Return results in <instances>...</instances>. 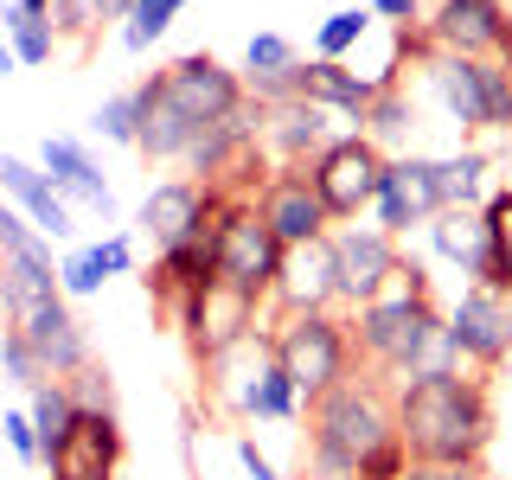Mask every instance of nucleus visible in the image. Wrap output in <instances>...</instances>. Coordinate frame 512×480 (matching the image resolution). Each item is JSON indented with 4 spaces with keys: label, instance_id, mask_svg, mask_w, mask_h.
Listing matches in <instances>:
<instances>
[{
    "label": "nucleus",
    "instance_id": "16",
    "mask_svg": "<svg viewBox=\"0 0 512 480\" xmlns=\"http://www.w3.org/2000/svg\"><path fill=\"white\" fill-rule=\"evenodd\" d=\"M256 212H263V224L276 231L282 250L314 244V237L333 231V218H327V205H320L308 167H269V180L256 186Z\"/></svg>",
    "mask_w": 512,
    "mask_h": 480
},
{
    "label": "nucleus",
    "instance_id": "23",
    "mask_svg": "<svg viewBox=\"0 0 512 480\" xmlns=\"http://www.w3.org/2000/svg\"><path fill=\"white\" fill-rule=\"evenodd\" d=\"M128 269H135V237H128V231H109V237H96V244H77V250L58 256V288L71 301H84L103 282L128 276Z\"/></svg>",
    "mask_w": 512,
    "mask_h": 480
},
{
    "label": "nucleus",
    "instance_id": "9",
    "mask_svg": "<svg viewBox=\"0 0 512 480\" xmlns=\"http://www.w3.org/2000/svg\"><path fill=\"white\" fill-rule=\"evenodd\" d=\"M224 199L231 192L212 186V180H192V173H180V180H154L148 186V199L135 205V231L160 250H173V244H186V237H199L205 224H212L224 212Z\"/></svg>",
    "mask_w": 512,
    "mask_h": 480
},
{
    "label": "nucleus",
    "instance_id": "4",
    "mask_svg": "<svg viewBox=\"0 0 512 480\" xmlns=\"http://www.w3.org/2000/svg\"><path fill=\"white\" fill-rule=\"evenodd\" d=\"M448 327V314L436 308V295H429V269L416 263V256H404V269H397V282L384 288L378 301H365V308H352L346 333H352V352H359V365L372 378H384L397 391L416 359H423V346L436 340V333Z\"/></svg>",
    "mask_w": 512,
    "mask_h": 480
},
{
    "label": "nucleus",
    "instance_id": "38",
    "mask_svg": "<svg viewBox=\"0 0 512 480\" xmlns=\"http://www.w3.org/2000/svg\"><path fill=\"white\" fill-rule=\"evenodd\" d=\"M301 480H365V468H352V461H340V455H320V448H308V468H301Z\"/></svg>",
    "mask_w": 512,
    "mask_h": 480
},
{
    "label": "nucleus",
    "instance_id": "18",
    "mask_svg": "<svg viewBox=\"0 0 512 480\" xmlns=\"http://www.w3.org/2000/svg\"><path fill=\"white\" fill-rule=\"evenodd\" d=\"M180 333L192 340V359L212 365V359H224L231 346H244L256 333V301L237 295V288H224V282H212L199 301H192V314H186Z\"/></svg>",
    "mask_w": 512,
    "mask_h": 480
},
{
    "label": "nucleus",
    "instance_id": "26",
    "mask_svg": "<svg viewBox=\"0 0 512 480\" xmlns=\"http://www.w3.org/2000/svg\"><path fill=\"white\" fill-rule=\"evenodd\" d=\"M410 128H416V103H410V90H404V84H391V90H378V103H372V109H365L359 135H365V141H378L384 154H410V148H404Z\"/></svg>",
    "mask_w": 512,
    "mask_h": 480
},
{
    "label": "nucleus",
    "instance_id": "25",
    "mask_svg": "<svg viewBox=\"0 0 512 480\" xmlns=\"http://www.w3.org/2000/svg\"><path fill=\"white\" fill-rule=\"evenodd\" d=\"M0 39L13 45V58H20V71H32V64H52L58 58V26L45 20V13H26L20 0L13 7H0Z\"/></svg>",
    "mask_w": 512,
    "mask_h": 480
},
{
    "label": "nucleus",
    "instance_id": "32",
    "mask_svg": "<svg viewBox=\"0 0 512 480\" xmlns=\"http://www.w3.org/2000/svg\"><path fill=\"white\" fill-rule=\"evenodd\" d=\"M90 135L116 141V148H135V135H141V96H135V90H122V96H109V103H96Z\"/></svg>",
    "mask_w": 512,
    "mask_h": 480
},
{
    "label": "nucleus",
    "instance_id": "24",
    "mask_svg": "<svg viewBox=\"0 0 512 480\" xmlns=\"http://www.w3.org/2000/svg\"><path fill=\"white\" fill-rule=\"evenodd\" d=\"M237 416H269V423H295L301 416V391L276 372V359H263L237 384Z\"/></svg>",
    "mask_w": 512,
    "mask_h": 480
},
{
    "label": "nucleus",
    "instance_id": "14",
    "mask_svg": "<svg viewBox=\"0 0 512 480\" xmlns=\"http://www.w3.org/2000/svg\"><path fill=\"white\" fill-rule=\"evenodd\" d=\"M128 436L116 410H77V423L64 429V442L45 455L52 480H122Z\"/></svg>",
    "mask_w": 512,
    "mask_h": 480
},
{
    "label": "nucleus",
    "instance_id": "3",
    "mask_svg": "<svg viewBox=\"0 0 512 480\" xmlns=\"http://www.w3.org/2000/svg\"><path fill=\"white\" fill-rule=\"evenodd\" d=\"M397 436L410 461H480L493 442L487 378H410L397 384Z\"/></svg>",
    "mask_w": 512,
    "mask_h": 480
},
{
    "label": "nucleus",
    "instance_id": "12",
    "mask_svg": "<svg viewBox=\"0 0 512 480\" xmlns=\"http://www.w3.org/2000/svg\"><path fill=\"white\" fill-rule=\"evenodd\" d=\"M423 45L455 58H512V7L506 0H436V13H423Z\"/></svg>",
    "mask_w": 512,
    "mask_h": 480
},
{
    "label": "nucleus",
    "instance_id": "7",
    "mask_svg": "<svg viewBox=\"0 0 512 480\" xmlns=\"http://www.w3.org/2000/svg\"><path fill=\"white\" fill-rule=\"evenodd\" d=\"M276 269H282V244L256 212V199H224V212L212 224V282L237 288L263 308L269 288H276Z\"/></svg>",
    "mask_w": 512,
    "mask_h": 480
},
{
    "label": "nucleus",
    "instance_id": "11",
    "mask_svg": "<svg viewBox=\"0 0 512 480\" xmlns=\"http://www.w3.org/2000/svg\"><path fill=\"white\" fill-rule=\"evenodd\" d=\"M448 340H455L461 365L474 372H493V365L512 359V295L493 282H468L448 308Z\"/></svg>",
    "mask_w": 512,
    "mask_h": 480
},
{
    "label": "nucleus",
    "instance_id": "28",
    "mask_svg": "<svg viewBox=\"0 0 512 480\" xmlns=\"http://www.w3.org/2000/svg\"><path fill=\"white\" fill-rule=\"evenodd\" d=\"M480 218H487V256H493L487 282H493V288H506V295H512V186L487 192V205H480Z\"/></svg>",
    "mask_w": 512,
    "mask_h": 480
},
{
    "label": "nucleus",
    "instance_id": "19",
    "mask_svg": "<svg viewBox=\"0 0 512 480\" xmlns=\"http://www.w3.org/2000/svg\"><path fill=\"white\" fill-rule=\"evenodd\" d=\"M295 96L327 109V116H340L359 135L365 109L378 103V84H372V71H352L346 58H308V64H295Z\"/></svg>",
    "mask_w": 512,
    "mask_h": 480
},
{
    "label": "nucleus",
    "instance_id": "2",
    "mask_svg": "<svg viewBox=\"0 0 512 480\" xmlns=\"http://www.w3.org/2000/svg\"><path fill=\"white\" fill-rule=\"evenodd\" d=\"M308 448L365 468V480H404L410 455L397 436V391L372 372L333 384L327 397L308 404Z\"/></svg>",
    "mask_w": 512,
    "mask_h": 480
},
{
    "label": "nucleus",
    "instance_id": "34",
    "mask_svg": "<svg viewBox=\"0 0 512 480\" xmlns=\"http://www.w3.org/2000/svg\"><path fill=\"white\" fill-rule=\"evenodd\" d=\"M64 391H71L77 410H116V384H109V365H77L71 378H64Z\"/></svg>",
    "mask_w": 512,
    "mask_h": 480
},
{
    "label": "nucleus",
    "instance_id": "37",
    "mask_svg": "<svg viewBox=\"0 0 512 480\" xmlns=\"http://www.w3.org/2000/svg\"><path fill=\"white\" fill-rule=\"evenodd\" d=\"M372 20H384L391 32H416L423 26V0H372Z\"/></svg>",
    "mask_w": 512,
    "mask_h": 480
},
{
    "label": "nucleus",
    "instance_id": "29",
    "mask_svg": "<svg viewBox=\"0 0 512 480\" xmlns=\"http://www.w3.org/2000/svg\"><path fill=\"white\" fill-rule=\"evenodd\" d=\"M372 39V7H340L314 26V58H346Z\"/></svg>",
    "mask_w": 512,
    "mask_h": 480
},
{
    "label": "nucleus",
    "instance_id": "31",
    "mask_svg": "<svg viewBox=\"0 0 512 480\" xmlns=\"http://www.w3.org/2000/svg\"><path fill=\"white\" fill-rule=\"evenodd\" d=\"M442 192L448 205H487V154L480 148H461L442 160Z\"/></svg>",
    "mask_w": 512,
    "mask_h": 480
},
{
    "label": "nucleus",
    "instance_id": "17",
    "mask_svg": "<svg viewBox=\"0 0 512 480\" xmlns=\"http://www.w3.org/2000/svg\"><path fill=\"white\" fill-rule=\"evenodd\" d=\"M276 314H327L340 308V263H333V231L314 237V244L282 250L276 288H269Z\"/></svg>",
    "mask_w": 512,
    "mask_h": 480
},
{
    "label": "nucleus",
    "instance_id": "44",
    "mask_svg": "<svg viewBox=\"0 0 512 480\" xmlns=\"http://www.w3.org/2000/svg\"><path fill=\"white\" fill-rule=\"evenodd\" d=\"M506 7H512V0H506Z\"/></svg>",
    "mask_w": 512,
    "mask_h": 480
},
{
    "label": "nucleus",
    "instance_id": "5",
    "mask_svg": "<svg viewBox=\"0 0 512 480\" xmlns=\"http://www.w3.org/2000/svg\"><path fill=\"white\" fill-rule=\"evenodd\" d=\"M410 58H416V71H423V90L436 96V109L461 128V135H506L512 128V71H506V58H455V52L423 45V32H416Z\"/></svg>",
    "mask_w": 512,
    "mask_h": 480
},
{
    "label": "nucleus",
    "instance_id": "39",
    "mask_svg": "<svg viewBox=\"0 0 512 480\" xmlns=\"http://www.w3.org/2000/svg\"><path fill=\"white\" fill-rule=\"evenodd\" d=\"M231 448H237V461H244V474H250V480H282V474H276V461L256 448V436H237Z\"/></svg>",
    "mask_w": 512,
    "mask_h": 480
},
{
    "label": "nucleus",
    "instance_id": "10",
    "mask_svg": "<svg viewBox=\"0 0 512 480\" xmlns=\"http://www.w3.org/2000/svg\"><path fill=\"white\" fill-rule=\"evenodd\" d=\"M378 231H391L404 244L410 231H423L436 212H448L442 192V160L436 154H391L384 160V186H378Z\"/></svg>",
    "mask_w": 512,
    "mask_h": 480
},
{
    "label": "nucleus",
    "instance_id": "13",
    "mask_svg": "<svg viewBox=\"0 0 512 480\" xmlns=\"http://www.w3.org/2000/svg\"><path fill=\"white\" fill-rule=\"evenodd\" d=\"M333 263H340V308H365L404 269V244L378 224H333Z\"/></svg>",
    "mask_w": 512,
    "mask_h": 480
},
{
    "label": "nucleus",
    "instance_id": "35",
    "mask_svg": "<svg viewBox=\"0 0 512 480\" xmlns=\"http://www.w3.org/2000/svg\"><path fill=\"white\" fill-rule=\"evenodd\" d=\"M0 442L13 448V461H20V468H39V429H32V416H26V404H7L0 410Z\"/></svg>",
    "mask_w": 512,
    "mask_h": 480
},
{
    "label": "nucleus",
    "instance_id": "33",
    "mask_svg": "<svg viewBox=\"0 0 512 480\" xmlns=\"http://www.w3.org/2000/svg\"><path fill=\"white\" fill-rule=\"evenodd\" d=\"M0 372H7V384H13V391H32V384H45V378H52V372L39 365V352H32V346H26L13 327L0 333Z\"/></svg>",
    "mask_w": 512,
    "mask_h": 480
},
{
    "label": "nucleus",
    "instance_id": "20",
    "mask_svg": "<svg viewBox=\"0 0 512 480\" xmlns=\"http://www.w3.org/2000/svg\"><path fill=\"white\" fill-rule=\"evenodd\" d=\"M0 199L20 212L39 237H52V244H71V231H77V218H71V205L58 199V186L45 180V167L39 160H20V154H0Z\"/></svg>",
    "mask_w": 512,
    "mask_h": 480
},
{
    "label": "nucleus",
    "instance_id": "27",
    "mask_svg": "<svg viewBox=\"0 0 512 480\" xmlns=\"http://www.w3.org/2000/svg\"><path fill=\"white\" fill-rule=\"evenodd\" d=\"M26 416H32V429H39V455H52V448L64 442V429L77 423V404H71V391H64V378L32 384V391H26ZM39 468H45V461H39Z\"/></svg>",
    "mask_w": 512,
    "mask_h": 480
},
{
    "label": "nucleus",
    "instance_id": "6",
    "mask_svg": "<svg viewBox=\"0 0 512 480\" xmlns=\"http://www.w3.org/2000/svg\"><path fill=\"white\" fill-rule=\"evenodd\" d=\"M269 359H276V372L301 391V404H314V397H327L333 384L359 378V352H352V333L340 314H282L276 333H269Z\"/></svg>",
    "mask_w": 512,
    "mask_h": 480
},
{
    "label": "nucleus",
    "instance_id": "42",
    "mask_svg": "<svg viewBox=\"0 0 512 480\" xmlns=\"http://www.w3.org/2000/svg\"><path fill=\"white\" fill-rule=\"evenodd\" d=\"M506 71H512V58H506Z\"/></svg>",
    "mask_w": 512,
    "mask_h": 480
},
{
    "label": "nucleus",
    "instance_id": "21",
    "mask_svg": "<svg viewBox=\"0 0 512 480\" xmlns=\"http://www.w3.org/2000/svg\"><path fill=\"white\" fill-rule=\"evenodd\" d=\"M39 167H45V180L58 186V199H64V205H90V212L116 218V186L103 180V167L90 160L84 141H71V135H45Z\"/></svg>",
    "mask_w": 512,
    "mask_h": 480
},
{
    "label": "nucleus",
    "instance_id": "22",
    "mask_svg": "<svg viewBox=\"0 0 512 480\" xmlns=\"http://www.w3.org/2000/svg\"><path fill=\"white\" fill-rule=\"evenodd\" d=\"M423 237L448 269H461L468 282H487L493 256H487V218H480V205H448V212H436L423 224Z\"/></svg>",
    "mask_w": 512,
    "mask_h": 480
},
{
    "label": "nucleus",
    "instance_id": "15",
    "mask_svg": "<svg viewBox=\"0 0 512 480\" xmlns=\"http://www.w3.org/2000/svg\"><path fill=\"white\" fill-rule=\"evenodd\" d=\"M340 135L352 128L340 116H327V109L301 103V96H288V103H263V128H256V148L269 154V167H308L320 148H333Z\"/></svg>",
    "mask_w": 512,
    "mask_h": 480
},
{
    "label": "nucleus",
    "instance_id": "8",
    "mask_svg": "<svg viewBox=\"0 0 512 480\" xmlns=\"http://www.w3.org/2000/svg\"><path fill=\"white\" fill-rule=\"evenodd\" d=\"M384 160L391 154H384L378 141H365V135H340L333 148H320L308 160V180H314V192H320V205H327L333 224H359L378 205Z\"/></svg>",
    "mask_w": 512,
    "mask_h": 480
},
{
    "label": "nucleus",
    "instance_id": "43",
    "mask_svg": "<svg viewBox=\"0 0 512 480\" xmlns=\"http://www.w3.org/2000/svg\"><path fill=\"white\" fill-rule=\"evenodd\" d=\"M0 410H7V404H0Z\"/></svg>",
    "mask_w": 512,
    "mask_h": 480
},
{
    "label": "nucleus",
    "instance_id": "41",
    "mask_svg": "<svg viewBox=\"0 0 512 480\" xmlns=\"http://www.w3.org/2000/svg\"><path fill=\"white\" fill-rule=\"evenodd\" d=\"M26 13H45V20H52V0H20Z\"/></svg>",
    "mask_w": 512,
    "mask_h": 480
},
{
    "label": "nucleus",
    "instance_id": "30",
    "mask_svg": "<svg viewBox=\"0 0 512 480\" xmlns=\"http://www.w3.org/2000/svg\"><path fill=\"white\" fill-rule=\"evenodd\" d=\"M186 13V0H128L122 13V52H148V45Z\"/></svg>",
    "mask_w": 512,
    "mask_h": 480
},
{
    "label": "nucleus",
    "instance_id": "36",
    "mask_svg": "<svg viewBox=\"0 0 512 480\" xmlns=\"http://www.w3.org/2000/svg\"><path fill=\"white\" fill-rule=\"evenodd\" d=\"M404 480H487L480 461H410Z\"/></svg>",
    "mask_w": 512,
    "mask_h": 480
},
{
    "label": "nucleus",
    "instance_id": "40",
    "mask_svg": "<svg viewBox=\"0 0 512 480\" xmlns=\"http://www.w3.org/2000/svg\"><path fill=\"white\" fill-rule=\"evenodd\" d=\"M13 71H20V58H13V45H7V39H0V84H7V77H13Z\"/></svg>",
    "mask_w": 512,
    "mask_h": 480
},
{
    "label": "nucleus",
    "instance_id": "1",
    "mask_svg": "<svg viewBox=\"0 0 512 480\" xmlns=\"http://www.w3.org/2000/svg\"><path fill=\"white\" fill-rule=\"evenodd\" d=\"M135 96H141L135 154H148V160H186V148L205 128L237 116V109L250 103L244 71H231V64L212 58V52H186V58L160 64L148 84H135Z\"/></svg>",
    "mask_w": 512,
    "mask_h": 480
}]
</instances>
